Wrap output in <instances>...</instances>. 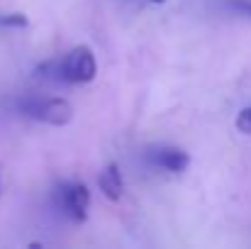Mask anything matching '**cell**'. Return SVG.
I'll list each match as a JSON object with an SVG mask.
<instances>
[{
	"label": "cell",
	"mask_w": 251,
	"mask_h": 249,
	"mask_svg": "<svg viewBox=\"0 0 251 249\" xmlns=\"http://www.w3.org/2000/svg\"><path fill=\"white\" fill-rule=\"evenodd\" d=\"M61 79L66 83H90L98 76V61H95V54L90 47L78 44L74 47L61 61Z\"/></svg>",
	"instance_id": "obj_1"
},
{
	"label": "cell",
	"mask_w": 251,
	"mask_h": 249,
	"mask_svg": "<svg viewBox=\"0 0 251 249\" xmlns=\"http://www.w3.org/2000/svg\"><path fill=\"white\" fill-rule=\"evenodd\" d=\"M27 115H32L34 120L51 125V127H64L74 120V105L66 98H34L32 103H27Z\"/></svg>",
	"instance_id": "obj_2"
},
{
	"label": "cell",
	"mask_w": 251,
	"mask_h": 249,
	"mask_svg": "<svg viewBox=\"0 0 251 249\" xmlns=\"http://www.w3.org/2000/svg\"><path fill=\"white\" fill-rule=\"evenodd\" d=\"M61 205L64 213L74 220V222H85L88 220V210H90V191L81 181H71L61 186Z\"/></svg>",
	"instance_id": "obj_3"
},
{
	"label": "cell",
	"mask_w": 251,
	"mask_h": 249,
	"mask_svg": "<svg viewBox=\"0 0 251 249\" xmlns=\"http://www.w3.org/2000/svg\"><path fill=\"white\" fill-rule=\"evenodd\" d=\"M151 159L159 168H164L168 173H183L190 166V154L185 149H178V147H159L151 154Z\"/></svg>",
	"instance_id": "obj_4"
},
{
	"label": "cell",
	"mask_w": 251,
	"mask_h": 249,
	"mask_svg": "<svg viewBox=\"0 0 251 249\" xmlns=\"http://www.w3.org/2000/svg\"><path fill=\"white\" fill-rule=\"evenodd\" d=\"M98 186H100V191H102V195H105L107 200L117 203V200L125 195V178H122L120 164L110 162V164L105 166V168L100 171V176H98Z\"/></svg>",
	"instance_id": "obj_5"
},
{
	"label": "cell",
	"mask_w": 251,
	"mask_h": 249,
	"mask_svg": "<svg viewBox=\"0 0 251 249\" xmlns=\"http://www.w3.org/2000/svg\"><path fill=\"white\" fill-rule=\"evenodd\" d=\"M0 25H5V27H17V29H22V27H27L29 22H27V17H25L22 12H10V15H2V17H0Z\"/></svg>",
	"instance_id": "obj_6"
},
{
	"label": "cell",
	"mask_w": 251,
	"mask_h": 249,
	"mask_svg": "<svg viewBox=\"0 0 251 249\" xmlns=\"http://www.w3.org/2000/svg\"><path fill=\"white\" fill-rule=\"evenodd\" d=\"M237 130L244 132V135H251V105L237 115Z\"/></svg>",
	"instance_id": "obj_7"
},
{
	"label": "cell",
	"mask_w": 251,
	"mask_h": 249,
	"mask_svg": "<svg viewBox=\"0 0 251 249\" xmlns=\"http://www.w3.org/2000/svg\"><path fill=\"white\" fill-rule=\"evenodd\" d=\"M149 2H166V0H149Z\"/></svg>",
	"instance_id": "obj_8"
},
{
	"label": "cell",
	"mask_w": 251,
	"mask_h": 249,
	"mask_svg": "<svg viewBox=\"0 0 251 249\" xmlns=\"http://www.w3.org/2000/svg\"><path fill=\"white\" fill-rule=\"evenodd\" d=\"M0 195H2V186H0Z\"/></svg>",
	"instance_id": "obj_9"
}]
</instances>
